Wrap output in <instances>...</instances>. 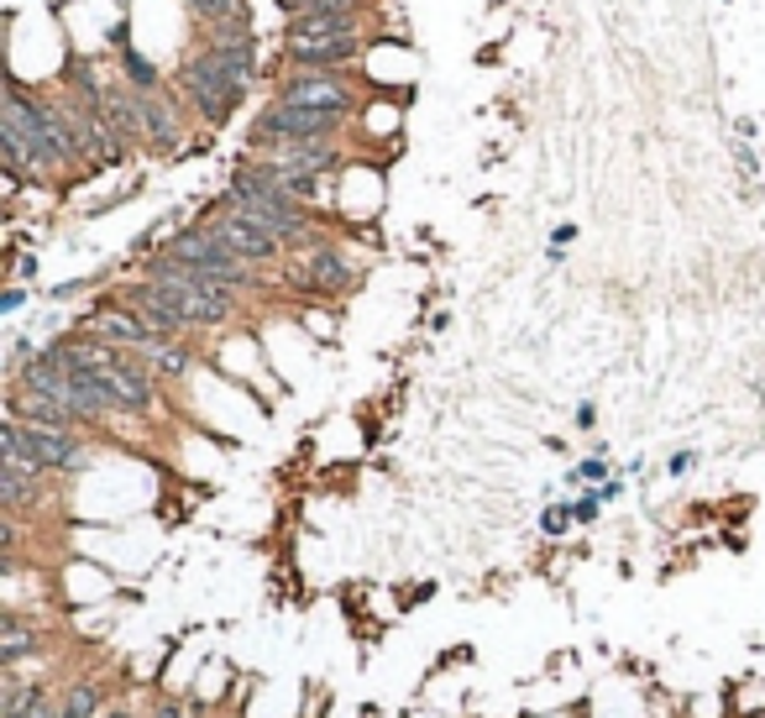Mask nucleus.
Listing matches in <instances>:
<instances>
[{"label": "nucleus", "mask_w": 765, "mask_h": 718, "mask_svg": "<svg viewBox=\"0 0 765 718\" xmlns=\"http://www.w3.org/2000/svg\"><path fill=\"white\" fill-rule=\"evenodd\" d=\"M174 90H178V100H184V111L200 121V126L221 131V126L247 105V90H252V85H247L226 59H215L210 48H195L189 59L178 63Z\"/></svg>", "instance_id": "f257e3e1"}, {"label": "nucleus", "mask_w": 765, "mask_h": 718, "mask_svg": "<svg viewBox=\"0 0 765 718\" xmlns=\"http://www.w3.org/2000/svg\"><path fill=\"white\" fill-rule=\"evenodd\" d=\"M367 53V16H304L284 27V68H352Z\"/></svg>", "instance_id": "f03ea898"}, {"label": "nucleus", "mask_w": 765, "mask_h": 718, "mask_svg": "<svg viewBox=\"0 0 765 718\" xmlns=\"http://www.w3.org/2000/svg\"><path fill=\"white\" fill-rule=\"evenodd\" d=\"M137 268H142V278L163 284V289L174 294L178 310L189 315L195 336H200V330H221V326H231L236 315H241V300H247V294L226 289L221 278H205V273H195V268H178V263H168L163 252L142 257Z\"/></svg>", "instance_id": "7ed1b4c3"}, {"label": "nucleus", "mask_w": 765, "mask_h": 718, "mask_svg": "<svg viewBox=\"0 0 765 718\" xmlns=\"http://www.w3.org/2000/svg\"><path fill=\"white\" fill-rule=\"evenodd\" d=\"M0 456H22L48 478H79L95 467V446L85 441V430H48V425H22V419L0 425Z\"/></svg>", "instance_id": "20e7f679"}, {"label": "nucleus", "mask_w": 765, "mask_h": 718, "mask_svg": "<svg viewBox=\"0 0 765 718\" xmlns=\"http://www.w3.org/2000/svg\"><path fill=\"white\" fill-rule=\"evenodd\" d=\"M168 263H178V268H195L205 273V278H221L226 289H236V294H252L258 289V268H247L241 257H236L226 241L215 237L210 226H178L174 237H163V247H158Z\"/></svg>", "instance_id": "39448f33"}, {"label": "nucleus", "mask_w": 765, "mask_h": 718, "mask_svg": "<svg viewBox=\"0 0 765 718\" xmlns=\"http://www.w3.org/2000/svg\"><path fill=\"white\" fill-rule=\"evenodd\" d=\"M273 100L299 105V111H321V116L352 121L362 111V85H356L347 68L341 74H330V68H289V74H278Z\"/></svg>", "instance_id": "423d86ee"}, {"label": "nucleus", "mask_w": 765, "mask_h": 718, "mask_svg": "<svg viewBox=\"0 0 765 718\" xmlns=\"http://www.w3.org/2000/svg\"><path fill=\"white\" fill-rule=\"evenodd\" d=\"M341 126H347L341 116H321V111H299V105H284V100H267L247 126V152L289 148V142H336Z\"/></svg>", "instance_id": "0eeeda50"}, {"label": "nucleus", "mask_w": 765, "mask_h": 718, "mask_svg": "<svg viewBox=\"0 0 765 718\" xmlns=\"http://www.w3.org/2000/svg\"><path fill=\"white\" fill-rule=\"evenodd\" d=\"M200 226H210V231L226 241V247H231V252L241 257V263H247V268H258V273H263V268H278V263L289 257V247L273 237L267 226H258V221H252L247 210H236L226 194H221L215 205L200 210Z\"/></svg>", "instance_id": "6e6552de"}, {"label": "nucleus", "mask_w": 765, "mask_h": 718, "mask_svg": "<svg viewBox=\"0 0 765 718\" xmlns=\"http://www.w3.org/2000/svg\"><path fill=\"white\" fill-rule=\"evenodd\" d=\"M289 284L304 289V294H315V300H347L362 289V268H356L352 257L336 247V237L321 241L315 252H304L299 263H289Z\"/></svg>", "instance_id": "1a4fd4ad"}, {"label": "nucleus", "mask_w": 765, "mask_h": 718, "mask_svg": "<svg viewBox=\"0 0 765 718\" xmlns=\"http://www.w3.org/2000/svg\"><path fill=\"white\" fill-rule=\"evenodd\" d=\"M74 330H85V336L105 341V347H121V352H148L152 341H168V336H158V330H152L137 310H126L116 294H105V300L89 304Z\"/></svg>", "instance_id": "9d476101"}, {"label": "nucleus", "mask_w": 765, "mask_h": 718, "mask_svg": "<svg viewBox=\"0 0 765 718\" xmlns=\"http://www.w3.org/2000/svg\"><path fill=\"white\" fill-rule=\"evenodd\" d=\"M111 294H116L126 310H137V315H142L158 336H168V341H189V336H195V326H189V315L178 310V300L163 284H152V278H126Z\"/></svg>", "instance_id": "9b49d317"}, {"label": "nucleus", "mask_w": 765, "mask_h": 718, "mask_svg": "<svg viewBox=\"0 0 765 718\" xmlns=\"http://www.w3.org/2000/svg\"><path fill=\"white\" fill-rule=\"evenodd\" d=\"M53 651V629L42 625L37 614H27V608H5L0 614V671H27V660H42Z\"/></svg>", "instance_id": "f8f14e48"}, {"label": "nucleus", "mask_w": 765, "mask_h": 718, "mask_svg": "<svg viewBox=\"0 0 765 718\" xmlns=\"http://www.w3.org/2000/svg\"><path fill=\"white\" fill-rule=\"evenodd\" d=\"M189 137V111L178 95H142V152L152 158H174Z\"/></svg>", "instance_id": "ddd939ff"}, {"label": "nucleus", "mask_w": 765, "mask_h": 718, "mask_svg": "<svg viewBox=\"0 0 765 718\" xmlns=\"http://www.w3.org/2000/svg\"><path fill=\"white\" fill-rule=\"evenodd\" d=\"M48 493H53V478H48V473H37L22 456H0V509H5V519L42 514Z\"/></svg>", "instance_id": "4468645a"}, {"label": "nucleus", "mask_w": 765, "mask_h": 718, "mask_svg": "<svg viewBox=\"0 0 765 718\" xmlns=\"http://www.w3.org/2000/svg\"><path fill=\"white\" fill-rule=\"evenodd\" d=\"M252 158H263V163L284 168V174H304V179H325V174L341 168V148L336 142H289V148H267V152H252Z\"/></svg>", "instance_id": "2eb2a0df"}, {"label": "nucleus", "mask_w": 765, "mask_h": 718, "mask_svg": "<svg viewBox=\"0 0 765 718\" xmlns=\"http://www.w3.org/2000/svg\"><path fill=\"white\" fill-rule=\"evenodd\" d=\"M100 116L126 148H142V90H131L126 79H111L100 95Z\"/></svg>", "instance_id": "dca6fc26"}, {"label": "nucleus", "mask_w": 765, "mask_h": 718, "mask_svg": "<svg viewBox=\"0 0 765 718\" xmlns=\"http://www.w3.org/2000/svg\"><path fill=\"white\" fill-rule=\"evenodd\" d=\"M116 703V682H105L100 671H85L74 682H63L59 692V718H100Z\"/></svg>", "instance_id": "f3484780"}, {"label": "nucleus", "mask_w": 765, "mask_h": 718, "mask_svg": "<svg viewBox=\"0 0 765 718\" xmlns=\"http://www.w3.org/2000/svg\"><path fill=\"white\" fill-rule=\"evenodd\" d=\"M131 357L142 362L158 383H184L195 373V347L189 341H152L148 352H131Z\"/></svg>", "instance_id": "a211bd4d"}, {"label": "nucleus", "mask_w": 765, "mask_h": 718, "mask_svg": "<svg viewBox=\"0 0 765 718\" xmlns=\"http://www.w3.org/2000/svg\"><path fill=\"white\" fill-rule=\"evenodd\" d=\"M289 22H304V16H367L373 0H273Z\"/></svg>", "instance_id": "6ab92c4d"}, {"label": "nucleus", "mask_w": 765, "mask_h": 718, "mask_svg": "<svg viewBox=\"0 0 765 718\" xmlns=\"http://www.w3.org/2000/svg\"><path fill=\"white\" fill-rule=\"evenodd\" d=\"M121 48V79L131 85V90H142V95H158L163 90V74H158V63L152 59H142L131 42H116Z\"/></svg>", "instance_id": "aec40b11"}, {"label": "nucleus", "mask_w": 765, "mask_h": 718, "mask_svg": "<svg viewBox=\"0 0 765 718\" xmlns=\"http://www.w3.org/2000/svg\"><path fill=\"white\" fill-rule=\"evenodd\" d=\"M189 16L200 27H221V22H247V0H184Z\"/></svg>", "instance_id": "412c9836"}, {"label": "nucleus", "mask_w": 765, "mask_h": 718, "mask_svg": "<svg viewBox=\"0 0 765 718\" xmlns=\"http://www.w3.org/2000/svg\"><path fill=\"white\" fill-rule=\"evenodd\" d=\"M598 509H603V493H588V499H577V504H572V519H577V525H592Z\"/></svg>", "instance_id": "4be33fe9"}, {"label": "nucleus", "mask_w": 765, "mask_h": 718, "mask_svg": "<svg viewBox=\"0 0 765 718\" xmlns=\"http://www.w3.org/2000/svg\"><path fill=\"white\" fill-rule=\"evenodd\" d=\"M577 482H603L609 478V462L603 456H592V462H577V473H572Z\"/></svg>", "instance_id": "5701e85b"}, {"label": "nucleus", "mask_w": 765, "mask_h": 718, "mask_svg": "<svg viewBox=\"0 0 765 718\" xmlns=\"http://www.w3.org/2000/svg\"><path fill=\"white\" fill-rule=\"evenodd\" d=\"M100 718H142V708H137V703H131L126 692H116V703H111V708H105Z\"/></svg>", "instance_id": "b1692460"}, {"label": "nucleus", "mask_w": 765, "mask_h": 718, "mask_svg": "<svg viewBox=\"0 0 765 718\" xmlns=\"http://www.w3.org/2000/svg\"><path fill=\"white\" fill-rule=\"evenodd\" d=\"M566 519H572V509H545L540 530H545V536H561V530H566Z\"/></svg>", "instance_id": "393cba45"}, {"label": "nucleus", "mask_w": 765, "mask_h": 718, "mask_svg": "<svg viewBox=\"0 0 765 718\" xmlns=\"http://www.w3.org/2000/svg\"><path fill=\"white\" fill-rule=\"evenodd\" d=\"M22 304H27V294H22V289H5V300H0V310H5V315H16Z\"/></svg>", "instance_id": "a878e982"}, {"label": "nucleus", "mask_w": 765, "mask_h": 718, "mask_svg": "<svg viewBox=\"0 0 765 718\" xmlns=\"http://www.w3.org/2000/svg\"><path fill=\"white\" fill-rule=\"evenodd\" d=\"M692 462H698V456H692V451H677V456H672V467H666V473H672V478H681V473H687V467H692Z\"/></svg>", "instance_id": "bb28decb"}, {"label": "nucleus", "mask_w": 765, "mask_h": 718, "mask_svg": "<svg viewBox=\"0 0 765 718\" xmlns=\"http://www.w3.org/2000/svg\"><path fill=\"white\" fill-rule=\"evenodd\" d=\"M592 419H598V410H592V404H582V410H577V425H582V430H592Z\"/></svg>", "instance_id": "cd10ccee"}, {"label": "nucleus", "mask_w": 765, "mask_h": 718, "mask_svg": "<svg viewBox=\"0 0 765 718\" xmlns=\"http://www.w3.org/2000/svg\"><path fill=\"white\" fill-rule=\"evenodd\" d=\"M221 718H241V714H221Z\"/></svg>", "instance_id": "c85d7f7f"}, {"label": "nucleus", "mask_w": 765, "mask_h": 718, "mask_svg": "<svg viewBox=\"0 0 765 718\" xmlns=\"http://www.w3.org/2000/svg\"><path fill=\"white\" fill-rule=\"evenodd\" d=\"M142 718H148V708H142Z\"/></svg>", "instance_id": "c756f323"}]
</instances>
